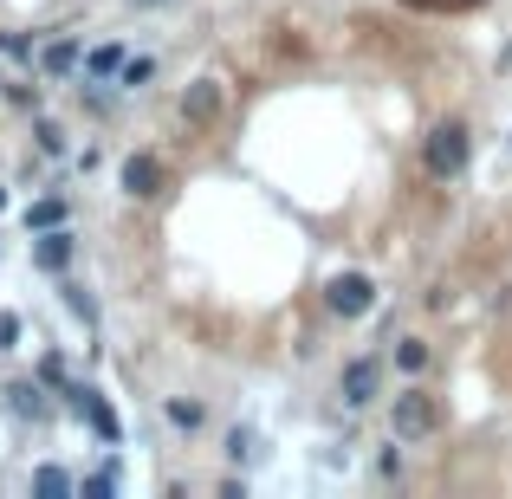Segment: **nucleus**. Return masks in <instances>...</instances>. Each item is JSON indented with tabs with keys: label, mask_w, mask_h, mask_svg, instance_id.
<instances>
[{
	"label": "nucleus",
	"mask_w": 512,
	"mask_h": 499,
	"mask_svg": "<svg viewBox=\"0 0 512 499\" xmlns=\"http://www.w3.org/2000/svg\"><path fill=\"white\" fill-rule=\"evenodd\" d=\"M422 169L428 175H461L467 169V124H435L422 137Z\"/></svg>",
	"instance_id": "nucleus-1"
},
{
	"label": "nucleus",
	"mask_w": 512,
	"mask_h": 499,
	"mask_svg": "<svg viewBox=\"0 0 512 499\" xmlns=\"http://www.w3.org/2000/svg\"><path fill=\"white\" fill-rule=\"evenodd\" d=\"M389 422H396V441H422V435H435L441 409H435V396H428V389L415 383V389H402V396H396Z\"/></svg>",
	"instance_id": "nucleus-2"
},
{
	"label": "nucleus",
	"mask_w": 512,
	"mask_h": 499,
	"mask_svg": "<svg viewBox=\"0 0 512 499\" xmlns=\"http://www.w3.org/2000/svg\"><path fill=\"white\" fill-rule=\"evenodd\" d=\"M59 396L72 402L78 415H85V422H91V435H98V441H111V448H117V441H124V422H117V409H111V402L98 396V389H85V383H65Z\"/></svg>",
	"instance_id": "nucleus-3"
},
{
	"label": "nucleus",
	"mask_w": 512,
	"mask_h": 499,
	"mask_svg": "<svg viewBox=\"0 0 512 499\" xmlns=\"http://www.w3.org/2000/svg\"><path fill=\"white\" fill-rule=\"evenodd\" d=\"M325 305H331L338 318H363V312L376 305V286H370L363 273H338V279L325 286Z\"/></svg>",
	"instance_id": "nucleus-4"
},
{
	"label": "nucleus",
	"mask_w": 512,
	"mask_h": 499,
	"mask_svg": "<svg viewBox=\"0 0 512 499\" xmlns=\"http://www.w3.org/2000/svg\"><path fill=\"white\" fill-rule=\"evenodd\" d=\"M338 389H344V402H350V409H363V402H370L376 389H383V363H376V357H350Z\"/></svg>",
	"instance_id": "nucleus-5"
},
{
	"label": "nucleus",
	"mask_w": 512,
	"mask_h": 499,
	"mask_svg": "<svg viewBox=\"0 0 512 499\" xmlns=\"http://www.w3.org/2000/svg\"><path fill=\"white\" fill-rule=\"evenodd\" d=\"M124 188H130V195H137V201L163 195V163H156L150 150H137V156H130V163H124Z\"/></svg>",
	"instance_id": "nucleus-6"
},
{
	"label": "nucleus",
	"mask_w": 512,
	"mask_h": 499,
	"mask_svg": "<svg viewBox=\"0 0 512 499\" xmlns=\"http://www.w3.org/2000/svg\"><path fill=\"white\" fill-rule=\"evenodd\" d=\"M182 117L188 124H214V117H221V85H214V78H195V85L182 91Z\"/></svg>",
	"instance_id": "nucleus-7"
},
{
	"label": "nucleus",
	"mask_w": 512,
	"mask_h": 499,
	"mask_svg": "<svg viewBox=\"0 0 512 499\" xmlns=\"http://www.w3.org/2000/svg\"><path fill=\"white\" fill-rule=\"evenodd\" d=\"M33 260H39V273H65V266H72V234H65V227H46V234L33 240Z\"/></svg>",
	"instance_id": "nucleus-8"
},
{
	"label": "nucleus",
	"mask_w": 512,
	"mask_h": 499,
	"mask_svg": "<svg viewBox=\"0 0 512 499\" xmlns=\"http://www.w3.org/2000/svg\"><path fill=\"white\" fill-rule=\"evenodd\" d=\"M7 409L20 415V422H46V383H7Z\"/></svg>",
	"instance_id": "nucleus-9"
},
{
	"label": "nucleus",
	"mask_w": 512,
	"mask_h": 499,
	"mask_svg": "<svg viewBox=\"0 0 512 499\" xmlns=\"http://www.w3.org/2000/svg\"><path fill=\"white\" fill-rule=\"evenodd\" d=\"M26 227H33V234H46V227H65V201H59V195L33 201V208H26Z\"/></svg>",
	"instance_id": "nucleus-10"
},
{
	"label": "nucleus",
	"mask_w": 512,
	"mask_h": 499,
	"mask_svg": "<svg viewBox=\"0 0 512 499\" xmlns=\"http://www.w3.org/2000/svg\"><path fill=\"white\" fill-rule=\"evenodd\" d=\"M39 65H46L52 78H65V72H72V65H78V46H72V39H52V46L39 52Z\"/></svg>",
	"instance_id": "nucleus-11"
},
{
	"label": "nucleus",
	"mask_w": 512,
	"mask_h": 499,
	"mask_svg": "<svg viewBox=\"0 0 512 499\" xmlns=\"http://www.w3.org/2000/svg\"><path fill=\"white\" fill-rule=\"evenodd\" d=\"M396 370L402 376H422L428 370V344H422V337H402V344H396Z\"/></svg>",
	"instance_id": "nucleus-12"
},
{
	"label": "nucleus",
	"mask_w": 512,
	"mask_h": 499,
	"mask_svg": "<svg viewBox=\"0 0 512 499\" xmlns=\"http://www.w3.org/2000/svg\"><path fill=\"white\" fill-rule=\"evenodd\" d=\"M124 65H130V59H124V46H98V52L85 59V72H91V78H117Z\"/></svg>",
	"instance_id": "nucleus-13"
},
{
	"label": "nucleus",
	"mask_w": 512,
	"mask_h": 499,
	"mask_svg": "<svg viewBox=\"0 0 512 499\" xmlns=\"http://www.w3.org/2000/svg\"><path fill=\"white\" fill-rule=\"evenodd\" d=\"M33 493H39V499H65V493H72V474H59V467H39V474H33Z\"/></svg>",
	"instance_id": "nucleus-14"
},
{
	"label": "nucleus",
	"mask_w": 512,
	"mask_h": 499,
	"mask_svg": "<svg viewBox=\"0 0 512 499\" xmlns=\"http://www.w3.org/2000/svg\"><path fill=\"white\" fill-rule=\"evenodd\" d=\"M39 383H46V389H65V383H72V370H65L59 350H52V357H39Z\"/></svg>",
	"instance_id": "nucleus-15"
},
{
	"label": "nucleus",
	"mask_w": 512,
	"mask_h": 499,
	"mask_svg": "<svg viewBox=\"0 0 512 499\" xmlns=\"http://www.w3.org/2000/svg\"><path fill=\"white\" fill-rule=\"evenodd\" d=\"M227 454H234V461H253V454H260L253 448V428H234V435H227Z\"/></svg>",
	"instance_id": "nucleus-16"
},
{
	"label": "nucleus",
	"mask_w": 512,
	"mask_h": 499,
	"mask_svg": "<svg viewBox=\"0 0 512 499\" xmlns=\"http://www.w3.org/2000/svg\"><path fill=\"white\" fill-rule=\"evenodd\" d=\"M169 415L175 428H201V402H169Z\"/></svg>",
	"instance_id": "nucleus-17"
},
{
	"label": "nucleus",
	"mask_w": 512,
	"mask_h": 499,
	"mask_svg": "<svg viewBox=\"0 0 512 499\" xmlns=\"http://www.w3.org/2000/svg\"><path fill=\"white\" fill-rule=\"evenodd\" d=\"M85 493H91V499H117V474H91Z\"/></svg>",
	"instance_id": "nucleus-18"
},
{
	"label": "nucleus",
	"mask_w": 512,
	"mask_h": 499,
	"mask_svg": "<svg viewBox=\"0 0 512 499\" xmlns=\"http://www.w3.org/2000/svg\"><path fill=\"white\" fill-rule=\"evenodd\" d=\"M65 299H72V312L85 318V325H98V305H91V299H85V292H78V286H65Z\"/></svg>",
	"instance_id": "nucleus-19"
},
{
	"label": "nucleus",
	"mask_w": 512,
	"mask_h": 499,
	"mask_svg": "<svg viewBox=\"0 0 512 499\" xmlns=\"http://www.w3.org/2000/svg\"><path fill=\"white\" fill-rule=\"evenodd\" d=\"M150 72H156L150 59H130V65H124V85H150Z\"/></svg>",
	"instance_id": "nucleus-20"
},
{
	"label": "nucleus",
	"mask_w": 512,
	"mask_h": 499,
	"mask_svg": "<svg viewBox=\"0 0 512 499\" xmlns=\"http://www.w3.org/2000/svg\"><path fill=\"white\" fill-rule=\"evenodd\" d=\"M13 344H20V318L0 312V350H13Z\"/></svg>",
	"instance_id": "nucleus-21"
},
{
	"label": "nucleus",
	"mask_w": 512,
	"mask_h": 499,
	"mask_svg": "<svg viewBox=\"0 0 512 499\" xmlns=\"http://www.w3.org/2000/svg\"><path fill=\"white\" fill-rule=\"evenodd\" d=\"M137 7H163V0H137Z\"/></svg>",
	"instance_id": "nucleus-22"
},
{
	"label": "nucleus",
	"mask_w": 512,
	"mask_h": 499,
	"mask_svg": "<svg viewBox=\"0 0 512 499\" xmlns=\"http://www.w3.org/2000/svg\"><path fill=\"white\" fill-rule=\"evenodd\" d=\"M0 208H7V188H0Z\"/></svg>",
	"instance_id": "nucleus-23"
}]
</instances>
